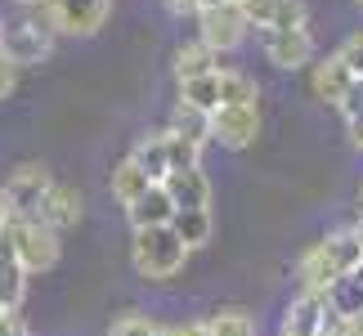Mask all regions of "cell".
Returning <instances> with one entry per match:
<instances>
[{
  "instance_id": "6da1fadb",
  "label": "cell",
  "mask_w": 363,
  "mask_h": 336,
  "mask_svg": "<svg viewBox=\"0 0 363 336\" xmlns=\"http://www.w3.org/2000/svg\"><path fill=\"white\" fill-rule=\"evenodd\" d=\"M359 264H363L359 237L350 229H341V233H328L323 242H314L301 256L296 283H301V291H310V296H332V287H337L341 278H350Z\"/></svg>"
},
{
  "instance_id": "7a4b0ae2",
  "label": "cell",
  "mask_w": 363,
  "mask_h": 336,
  "mask_svg": "<svg viewBox=\"0 0 363 336\" xmlns=\"http://www.w3.org/2000/svg\"><path fill=\"white\" fill-rule=\"evenodd\" d=\"M130 264H135L139 278H148V283H166V278H175L189 264V247L171 224H166V229H135Z\"/></svg>"
},
{
  "instance_id": "3957f363",
  "label": "cell",
  "mask_w": 363,
  "mask_h": 336,
  "mask_svg": "<svg viewBox=\"0 0 363 336\" xmlns=\"http://www.w3.org/2000/svg\"><path fill=\"white\" fill-rule=\"evenodd\" d=\"M0 237L9 242L13 260L27 269V278H32V274H45V269H54V264H59V251H63L59 233H54L45 220H36V215H18Z\"/></svg>"
},
{
  "instance_id": "277c9868",
  "label": "cell",
  "mask_w": 363,
  "mask_h": 336,
  "mask_svg": "<svg viewBox=\"0 0 363 336\" xmlns=\"http://www.w3.org/2000/svg\"><path fill=\"white\" fill-rule=\"evenodd\" d=\"M50 50H54V27L45 18H18V23H5V32H0V54L18 67L45 63Z\"/></svg>"
},
{
  "instance_id": "5b68a950",
  "label": "cell",
  "mask_w": 363,
  "mask_h": 336,
  "mask_svg": "<svg viewBox=\"0 0 363 336\" xmlns=\"http://www.w3.org/2000/svg\"><path fill=\"white\" fill-rule=\"evenodd\" d=\"M40 9L59 36H94L113 13V0H45Z\"/></svg>"
},
{
  "instance_id": "8992f818",
  "label": "cell",
  "mask_w": 363,
  "mask_h": 336,
  "mask_svg": "<svg viewBox=\"0 0 363 336\" xmlns=\"http://www.w3.org/2000/svg\"><path fill=\"white\" fill-rule=\"evenodd\" d=\"M256 40L264 50L278 72H301V67H314V36L310 27H296V32H283V27H256Z\"/></svg>"
},
{
  "instance_id": "52a82bcc",
  "label": "cell",
  "mask_w": 363,
  "mask_h": 336,
  "mask_svg": "<svg viewBox=\"0 0 363 336\" xmlns=\"http://www.w3.org/2000/svg\"><path fill=\"white\" fill-rule=\"evenodd\" d=\"M247 32H251V18L238 5H220V9L198 13V40L216 54H233L247 40Z\"/></svg>"
},
{
  "instance_id": "ba28073f",
  "label": "cell",
  "mask_w": 363,
  "mask_h": 336,
  "mask_svg": "<svg viewBox=\"0 0 363 336\" xmlns=\"http://www.w3.org/2000/svg\"><path fill=\"white\" fill-rule=\"evenodd\" d=\"M50 189H54V175L45 171V166H40V162H23V166H13V175L5 179L0 193H5V202L13 206V215H36Z\"/></svg>"
},
{
  "instance_id": "9c48e42d",
  "label": "cell",
  "mask_w": 363,
  "mask_h": 336,
  "mask_svg": "<svg viewBox=\"0 0 363 336\" xmlns=\"http://www.w3.org/2000/svg\"><path fill=\"white\" fill-rule=\"evenodd\" d=\"M260 135V103L247 108H216L211 112V144L220 148H247Z\"/></svg>"
},
{
  "instance_id": "30bf717a",
  "label": "cell",
  "mask_w": 363,
  "mask_h": 336,
  "mask_svg": "<svg viewBox=\"0 0 363 336\" xmlns=\"http://www.w3.org/2000/svg\"><path fill=\"white\" fill-rule=\"evenodd\" d=\"M328 296H310V291H301L296 301L283 310V323H278V336H323L328 332Z\"/></svg>"
},
{
  "instance_id": "8fae6325",
  "label": "cell",
  "mask_w": 363,
  "mask_h": 336,
  "mask_svg": "<svg viewBox=\"0 0 363 336\" xmlns=\"http://www.w3.org/2000/svg\"><path fill=\"white\" fill-rule=\"evenodd\" d=\"M354 72H350V63L341 59V54H328V59H318L314 67H310V90H314V99H323V103H332V108H341V99L350 94V86H354Z\"/></svg>"
},
{
  "instance_id": "7c38bea8",
  "label": "cell",
  "mask_w": 363,
  "mask_h": 336,
  "mask_svg": "<svg viewBox=\"0 0 363 336\" xmlns=\"http://www.w3.org/2000/svg\"><path fill=\"white\" fill-rule=\"evenodd\" d=\"M81 211H86V198H81V189L59 184V179H54V189L45 193V202H40L36 220H45L54 233H63V229H77V224H81Z\"/></svg>"
},
{
  "instance_id": "4fadbf2b",
  "label": "cell",
  "mask_w": 363,
  "mask_h": 336,
  "mask_svg": "<svg viewBox=\"0 0 363 336\" xmlns=\"http://www.w3.org/2000/svg\"><path fill=\"white\" fill-rule=\"evenodd\" d=\"M162 184L179 211H211V179L202 171H171Z\"/></svg>"
},
{
  "instance_id": "5bb4252c",
  "label": "cell",
  "mask_w": 363,
  "mask_h": 336,
  "mask_svg": "<svg viewBox=\"0 0 363 336\" xmlns=\"http://www.w3.org/2000/svg\"><path fill=\"white\" fill-rule=\"evenodd\" d=\"M175 211H179V206L171 202L166 184H152V189H148V193H144V198H139L125 215H130L135 229H166V224L175 220Z\"/></svg>"
},
{
  "instance_id": "9a60e30c",
  "label": "cell",
  "mask_w": 363,
  "mask_h": 336,
  "mask_svg": "<svg viewBox=\"0 0 363 336\" xmlns=\"http://www.w3.org/2000/svg\"><path fill=\"white\" fill-rule=\"evenodd\" d=\"M130 157L139 162V171H148L152 184H162L171 175V152H166V130H148L139 135V144L130 148Z\"/></svg>"
},
{
  "instance_id": "2e32d148",
  "label": "cell",
  "mask_w": 363,
  "mask_h": 336,
  "mask_svg": "<svg viewBox=\"0 0 363 336\" xmlns=\"http://www.w3.org/2000/svg\"><path fill=\"white\" fill-rule=\"evenodd\" d=\"M152 189V179H148V171H139V162L135 157H121L117 166H113V198L130 211V206L144 198V193Z\"/></svg>"
},
{
  "instance_id": "e0dca14e",
  "label": "cell",
  "mask_w": 363,
  "mask_h": 336,
  "mask_svg": "<svg viewBox=\"0 0 363 336\" xmlns=\"http://www.w3.org/2000/svg\"><path fill=\"white\" fill-rule=\"evenodd\" d=\"M23 296H27V269L13 260L9 242L0 237V305H5V310H18Z\"/></svg>"
},
{
  "instance_id": "ac0fdd59",
  "label": "cell",
  "mask_w": 363,
  "mask_h": 336,
  "mask_svg": "<svg viewBox=\"0 0 363 336\" xmlns=\"http://www.w3.org/2000/svg\"><path fill=\"white\" fill-rule=\"evenodd\" d=\"M175 81H193V77H211L220 72V54L216 50H206L202 40H193V45H179L175 50Z\"/></svg>"
},
{
  "instance_id": "d6986e66",
  "label": "cell",
  "mask_w": 363,
  "mask_h": 336,
  "mask_svg": "<svg viewBox=\"0 0 363 336\" xmlns=\"http://www.w3.org/2000/svg\"><path fill=\"white\" fill-rule=\"evenodd\" d=\"M171 130L206 148V144H211V112H202V108H193L184 99H175V108H171Z\"/></svg>"
},
{
  "instance_id": "ffe728a7",
  "label": "cell",
  "mask_w": 363,
  "mask_h": 336,
  "mask_svg": "<svg viewBox=\"0 0 363 336\" xmlns=\"http://www.w3.org/2000/svg\"><path fill=\"white\" fill-rule=\"evenodd\" d=\"M260 99V86L238 67H220V108H247Z\"/></svg>"
},
{
  "instance_id": "44dd1931",
  "label": "cell",
  "mask_w": 363,
  "mask_h": 336,
  "mask_svg": "<svg viewBox=\"0 0 363 336\" xmlns=\"http://www.w3.org/2000/svg\"><path fill=\"white\" fill-rule=\"evenodd\" d=\"M171 229H175L179 237H184V247H189V251H198V247H206V242H211V229H216V220H211V211H175Z\"/></svg>"
},
{
  "instance_id": "7402d4cb",
  "label": "cell",
  "mask_w": 363,
  "mask_h": 336,
  "mask_svg": "<svg viewBox=\"0 0 363 336\" xmlns=\"http://www.w3.org/2000/svg\"><path fill=\"white\" fill-rule=\"evenodd\" d=\"M179 99L193 103V108H202V112H216V108H220V72L179 81Z\"/></svg>"
},
{
  "instance_id": "603a6c76",
  "label": "cell",
  "mask_w": 363,
  "mask_h": 336,
  "mask_svg": "<svg viewBox=\"0 0 363 336\" xmlns=\"http://www.w3.org/2000/svg\"><path fill=\"white\" fill-rule=\"evenodd\" d=\"M206 323H211V336H256V318H251L247 310H238V305L216 310Z\"/></svg>"
},
{
  "instance_id": "cb8c5ba5",
  "label": "cell",
  "mask_w": 363,
  "mask_h": 336,
  "mask_svg": "<svg viewBox=\"0 0 363 336\" xmlns=\"http://www.w3.org/2000/svg\"><path fill=\"white\" fill-rule=\"evenodd\" d=\"M166 152H171V171H202V144L166 130Z\"/></svg>"
},
{
  "instance_id": "d4e9b609",
  "label": "cell",
  "mask_w": 363,
  "mask_h": 336,
  "mask_svg": "<svg viewBox=\"0 0 363 336\" xmlns=\"http://www.w3.org/2000/svg\"><path fill=\"white\" fill-rule=\"evenodd\" d=\"M269 27H283V32H296V27H310V5L305 0H278Z\"/></svg>"
},
{
  "instance_id": "484cf974",
  "label": "cell",
  "mask_w": 363,
  "mask_h": 336,
  "mask_svg": "<svg viewBox=\"0 0 363 336\" xmlns=\"http://www.w3.org/2000/svg\"><path fill=\"white\" fill-rule=\"evenodd\" d=\"M108 336H162V327L152 323L148 314H135V310H130V314H121V318H117Z\"/></svg>"
},
{
  "instance_id": "4316f807",
  "label": "cell",
  "mask_w": 363,
  "mask_h": 336,
  "mask_svg": "<svg viewBox=\"0 0 363 336\" xmlns=\"http://www.w3.org/2000/svg\"><path fill=\"white\" fill-rule=\"evenodd\" d=\"M233 5H238V9L247 13V18H251V32H256V27H269L278 0H233Z\"/></svg>"
},
{
  "instance_id": "83f0119b",
  "label": "cell",
  "mask_w": 363,
  "mask_h": 336,
  "mask_svg": "<svg viewBox=\"0 0 363 336\" xmlns=\"http://www.w3.org/2000/svg\"><path fill=\"white\" fill-rule=\"evenodd\" d=\"M337 112L345 117V125H350V121H363V81H354V86H350V94L341 99Z\"/></svg>"
},
{
  "instance_id": "f1b7e54d",
  "label": "cell",
  "mask_w": 363,
  "mask_h": 336,
  "mask_svg": "<svg viewBox=\"0 0 363 336\" xmlns=\"http://www.w3.org/2000/svg\"><path fill=\"white\" fill-rule=\"evenodd\" d=\"M337 54H341V59H345V63H350V72H354V77L363 81V32H354V36H350V40H345V45H341Z\"/></svg>"
},
{
  "instance_id": "f546056e",
  "label": "cell",
  "mask_w": 363,
  "mask_h": 336,
  "mask_svg": "<svg viewBox=\"0 0 363 336\" xmlns=\"http://www.w3.org/2000/svg\"><path fill=\"white\" fill-rule=\"evenodd\" d=\"M0 336H32V327H27V318L18 310H5L0 314Z\"/></svg>"
},
{
  "instance_id": "4dcf8cb0",
  "label": "cell",
  "mask_w": 363,
  "mask_h": 336,
  "mask_svg": "<svg viewBox=\"0 0 363 336\" xmlns=\"http://www.w3.org/2000/svg\"><path fill=\"white\" fill-rule=\"evenodd\" d=\"M18 72H23V67L9 63L5 54H0V99H9V94H13V86H18Z\"/></svg>"
},
{
  "instance_id": "1f68e13d",
  "label": "cell",
  "mask_w": 363,
  "mask_h": 336,
  "mask_svg": "<svg viewBox=\"0 0 363 336\" xmlns=\"http://www.w3.org/2000/svg\"><path fill=\"white\" fill-rule=\"evenodd\" d=\"M175 336H211V323H206V318H193V323H175Z\"/></svg>"
},
{
  "instance_id": "d6a6232c",
  "label": "cell",
  "mask_w": 363,
  "mask_h": 336,
  "mask_svg": "<svg viewBox=\"0 0 363 336\" xmlns=\"http://www.w3.org/2000/svg\"><path fill=\"white\" fill-rule=\"evenodd\" d=\"M162 5L171 13H179V18H184V13H198V0H162Z\"/></svg>"
},
{
  "instance_id": "836d02e7",
  "label": "cell",
  "mask_w": 363,
  "mask_h": 336,
  "mask_svg": "<svg viewBox=\"0 0 363 336\" xmlns=\"http://www.w3.org/2000/svg\"><path fill=\"white\" fill-rule=\"evenodd\" d=\"M13 220H18V215H13V206L5 202V193H0V233H5V229H9Z\"/></svg>"
},
{
  "instance_id": "e575fe53",
  "label": "cell",
  "mask_w": 363,
  "mask_h": 336,
  "mask_svg": "<svg viewBox=\"0 0 363 336\" xmlns=\"http://www.w3.org/2000/svg\"><path fill=\"white\" fill-rule=\"evenodd\" d=\"M350 144L363 152V121H350Z\"/></svg>"
},
{
  "instance_id": "d590c367",
  "label": "cell",
  "mask_w": 363,
  "mask_h": 336,
  "mask_svg": "<svg viewBox=\"0 0 363 336\" xmlns=\"http://www.w3.org/2000/svg\"><path fill=\"white\" fill-rule=\"evenodd\" d=\"M220 5H233V0H198V13L202 9H220Z\"/></svg>"
},
{
  "instance_id": "8d00e7d4",
  "label": "cell",
  "mask_w": 363,
  "mask_h": 336,
  "mask_svg": "<svg viewBox=\"0 0 363 336\" xmlns=\"http://www.w3.org/2000/svg\"><path fill=\"white\" fill-rule=\"evenodd\" d=\"M350 233H354V237H359V247H363V211H359V220H354V224H350Z\"/></svg>"
},
{
  "instance_id": "74e56055",
  "label": "cell",
  "mask_w": 363,
  "mask_h": 336,
  "mask_svg": "<svg viewBox=\"0 0 363 336\" xmlns=\"http://www.w3.org/2000/svg\"><path fill=\"white\" fill-rule=\"evenodd\" d=\"M18 5H45V0H18Z\"/></svg>"
},
{
  "instance_id": "f35d334b",
  "label": "cell",
  "mask_w": 363,
  "mask_h": 336,
  "mask_svg": "<svg viewBox=\"0 0 363 336\" xmlns=\"http://www.w3.org/2000/svg\"><path fill=\"white\" fill-rule=\"evenodd\" d=\"M359 211H363V189H359Z\"/></svg>"
},
{
  "instance_id": "ab89813d",
  "label": "cell",
  "mask_w": 363,
  "mask_h": 336,
  "mask_svg": "<svg viewBox=\"0 0 363 336\" xmlns=\"http://www.w3.org/2000/svg\"><path fill=\"white\" fill-rule=\"evenodd\" d=\"M0 32H5V23H0Z\"/></svg>"
},
{
  "instance_id": "60d3db41",
  "label": "cell",
  "mask_w": 363,
  "mask_h": 336,
  "mask_svg": "<svg viewBox=\"0 0 363 336\" xmlns=\"http://www.w3.org/2000/svg\"><path fill=\"white\" fill-rule=\"evenodd\" d=\"M359 9H363V0H359Z\"/></svg>"
}]
</instances>
